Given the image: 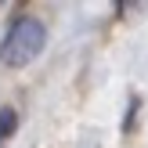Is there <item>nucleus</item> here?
Returning <instances> with one entry per match:
<instances>
[{"mask_svg": "<svg viewBox=\"0 0 148 148\" xmlns=\"http://www.w3.org/2000/svg\"><path fill=\"white\" fill-rule=\"evenodd\" d=\"M43 43H47V25H43L40 18L22 14V18L11 22L4 43H0V62H4L7 69H22V65H29L43 51Z\"/></svg>", "mask_w": 148, "mask_h": 148, "instance_id": "f257e3e1", "label": "nucleus"}, {"mask_svg": "<svg viewBox=\"0 0 148 148\" xmlns=\"http://www.w3.org/2000/svg\"><path fill=\"white\" fill-rule=\"evenodd\" d=\"M14 130H18V112H14V108H0V145H4Z\"/></svg>", "mask_w": 148, "mask_h": 148, "instance_id": "f03ea898", "label": "nucleus"}]
</instances>
